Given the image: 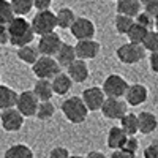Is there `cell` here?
Listing matches in <instances>:
<instances>
[{
  "instance_id": "cell-7",
  "label": "cell",
  "mask_w": 158,
  "mask_h": 158,
  "mask_svg": "<svg viewBox=\"0 0 158 158\" xmlns=\"http://www.w3.org/2000/svg\"><path fill=\"white\" fill-rule=\"evenodd\" d=\"M127 79L120 74H109L106 79L103 81V90L106 97H114V98H123L128 89Z\"/></svg>"
},
{
  "instance_id": "cell-5",
  "label": "cell",
  "mask_w": 158,
  "mask_h": 158,
  "mask_svg": "<svg viewBox=\"0 0 158 158\" xmlns=\"http://www.w3.org/2000/svg\"><path fill=\"white\" fill-rule=\"evenodd\" d=\"M60 63L56 57L51 56H40L38 60L32 65V71L36 79H52L60 73Z\"/></svg>"
},
{
  "instance_id": "cell-6",
  "label": "cell",
  "mask_w": 158,
  "mask_h": 158,
  "mask_svg": "<svg viewBox=\"0 0 158 158\" xmlns=\"http://www.w3.org/2000/svg\"><path fill=\"white\" fill-rule=\"evenodd\" d=\"M127 112H128V103L123 101L122 98L106 97L101 106V114L108 120H120Z\"/></svg>"
},
{
  "instance_id": "cell-28",
  "label": "cell",
  "mask_w": 158,
  "mask_h": 158,
  "mask_svg": "<svg viewBox=\"0 0 158 158\" xmlns=\"http://www.w3.org/2000/svg\"><path fill=\"white\" fill-rule=\"evenodd\" d=\"M54 114H56V106L52 104L51 100H48V101H40L35 117L38 118V120L44 122V120H49V118L54 117Z\"/></svg>"
},
{
  "instance_id": "cell-31",
  "label": "cell",
  "mask_w": 158,
  "mask_h": 158,
  "mask_svg": "<svg viewBox=\"0 0 158 158\" xmlns=\"http://www.w3.org/2000/svg\"><path fill=\"white\" fill-rule=\"evenodd\" d=\"M15 16L16 15H15V10H13L10 0H0V22L8 24Z\"/></svg>"
},
{
  "instance_id": "cell-47",
  "label": "cell",
  "mask_w": 158,
  "mask_h": 158,
  "mask_svg": "<svg viewBox=\"0 0 158 158\" xmlns=\"http://www.w3.org/2000/svg\"><path fill=\"white\" fill-rule=\"evenodd\" d=\"M115 2H117V0H115Z\"/></svg>"
},
{
  "instance_id": "cell-18",
  "label": "cell",
  "mask_w": 158,
  "mask_h": 158,
  "mask_svg": "<svg viewBox=\"0 0 158 158\" xmlns=\"http://www.w3.org/2000/svg\"><path fill=\"white\" fill-rule=\"evenodd\" d=\"M128 135L123 131V128L118 125V127H111L109 131H108V138H106V142H108V147L111 150H117V149H122L123 144L127 141Z\"/></svg>"
},
{
  "instance_id": "cell-12",
  "label": "cell",
  "mask_w": 158,
  "mask_h": 158,
  "mask_svg": "<svg viewBox=\"0 0 158 158\" xmlns=\"http://www.w3.org/2000/svg\"><path fill=\"white\" fill-rule=\"evenodd\" d=\"M76 49V56L77 59H82V60H94L98 54H100V43L94 38H89V40H77V43L74 44Z\"/></svg>"
},
{
  "instance_id": "cell-38",
  "label": "cell",
  "mask_w": 158,
  "mask_h": 158,
  "mask_svg": "<svg viewBox=\"0 0 158 158\" xmlns=\"http://www.w3.org/2000/svg\"><path fill=\"white\" fill-rule=\"evenodd\" d=\"M10 43V33H8V25L0 22V44H8Z\"/></svg>"
},
{
  "instance_id": "cell-35",
  "label": "cell",
  "mask_w": 158,
  "mask_h": 158,
  "mask_svg": "<svg viewBox=\"0 0 158 158\" xmlns=\"http://www.w3.org/2000/svg\"><path fill=\"white\" fill-rule=\"evenodd\" d=\"M70 150L67 147H54L49 152V158H70Z\"/></svg>"
},
{
  "instance_id": "cell-11",
  "label": "cell",
  "mask_w": 158,
  "mask_h": 158,
  "mask_svg": "<svg viewBox=\"0 0 158 158\" xmlns=\"http://www.w3.org/2000/svg\"><path fill=\"white\" fill-rule=\"evenodd\" d=\"M62 38L56 33V32H51L46 35H41L38 40V51L41 56H51V57H56L57 51L62 46Z\"/></svg>"
},
{
  "instance_id": "cell-4",
  "label": "cell",
  "mask_w": 158,
  "mask_h": 158,
  "mask_svg": "<svg viewBox=\"0 0 158 158\" xmlns=\"http://www.w3.org/2000/svg\"><path fill=\"white\" fill-rule=\"evenodd\" d=\"M30 22H32V27H33V30L38 36L56 32V29L59 27L56 13H52L51 10H40L32 18Z\"/></svg>"
},
{
  "instance_id": "cell-43",
  "label": "cell",
  "mask_w": 158,
  "mask_h": 158,
  "mask_svg": "<svg viewBox=\"0 0 158 158\" xmlns=\"http://www.w3.org/2000/svg\"><path fill=\"white\" fill-rule=\"evenodd\" d=\"M153 25H155V30H158V16L155 18V22H153Z\"/></svg>"
},
{
  "instance_id": "cell-44",
  "label": "cell",
  "mask_w": 158,
  "mask_h": 158,
  "mask_svg": "<svg viewBox=\"0 0 158 158\" xmlns=\"http://www.w3.org/2000/svg\"><path fill=\"white\" fill-rule=\"evenodd\" d=\"M70 158H85V156H82V155H71Z\"/></svg>"
},
{
  "instance_id": "cell-27",
  "label": "cell",
  "mask_w": 158,
  "mask_h": 158,
  "mask_svg": "<svg viewBox=\"0 0 158 158\" xmlns=\"http://www.w3.org/2000/svg\"><path fill=\"white\" fill-rule=\"evenodd\" d=\"M149 30H150V29H147V27H144V25H141V24L135 22L133 25H131V29L128 30V33H127L128 41H131V43H138V44H142L144 38H146V35H147V32H149Z\"/></svg>"
},
{
  "instance_id": "cell-17",
  "label": "cell",
  "mask_w": 158,
  "mask_h": 158,
  "mask_svg": "<svg viewBox=\"0 0 158 158\" xmlns=\"http://www.w3.org/2000/svg\"><path fill=\"white\" fill-rule=\"evenodd\" d=\"M139 118V133L141 135H152L153 131L158 128V118L155 114L149 111H142L138 114Z\"/></svg>"
},
{
  "instance_id": "cell-13",
  "label": "cell",
  "mask_w": 158,
  "mask_h": 158,
  "mask_svg": "<svg viewBox=\"0 0 158 158\" xmlns=\"http://www.w3.org/2000/svg\"><path fill=\"white\" fill-rule=\"evenodd\" d=\"M70 32L76 40H89L95 36L97 29H95V24L89 18H76L74 24L70 27Z\"/></svg>"
},
{
  "instance_id": "cell-29",
  "label": "cell",
  "mask_w": 158,
  "mask_h": 158,
  "mask_svg": "<svg viewBox=\"0 0 158 158\" xmlns=\"http://www.w3.org/2000/svg\"><path fill=\"white\" fill-rule=\"evenodd\" d=\"M133 24H135V18H130V16H125V15H118V13H117V16L114 19V27H115L117 33H120V35H127Z\"/></svg>"
},
{
  "instance_id": "cell-20",
  "label": "cell",
  "mask_w": 158,
  "mask_h": 158,
  "mask_svg": "<svg viewBox=\"0 0 158 158\" xmlns=\"http://www.w3.org/2000/svg\"><path fill=\"white\" fill-rule=\"evenodd\" d=\"M33 94L38 97L40 101H48L54 97V89H52V81L51 79H36L33 84Z\"/></svg>"
},
{
  "instance_id": "cell-16",
  "label": "cell",
  "mask_w": 158,
  "mask_h": 158,
  "mask_svg": "<svg viewBox=\"0 0 158 158\" xmlns=\"http://www.w3.org/2000/svg\"><path fill=\"white\" fill-rule=\"evenodd\" d=\"M52 81V89H54V94L59 95V97H63V95H67L68 92L73 89V79L70 77L68 73H59L57 76H54L51 79Z\"/></svg>"
},
{
  "instance_id": "cell-24",
  "label": "cell",
  "mask_w": 158,
  "mask_h": 158,
  "mask_svg": "<svg viewBox=\"0 0 158 158\" xmlns=\"http://www.w3.org/2000/svg\"><path fill=\"white\" fill-rule=\"evenodd\" d=\"M3 158H35V153L27 144H13L5 150Z\"/></svg>"
},
{
  "instance_id": "cell-32",
  "label": "cell",
  "mask_w": 158,
  "mask_h": 158,
  "mask_svg": "<svg viewBox=\"0 0 158 158\" xmlns=\"http://www.w3.org/2000/svg\"><path fill=\"white\" fill-rule=\"evenodd\" d=\"M142 46L146 51H150V52H155L158 51V30H149L146 38L142 41Z\"/></svg>"
},
{
  "instance_id": "cell-33",
  "label": "cell",
  "mask_w": 158,
  "mask_h": 158,
  "mask_svg": "<svg viewBox=\"0 0 158 158\" xmlns=\"http://www.w3.org/2000/svg\"><path fill=\"white\" fill-rule=\"evenodd\" d=\"M135 22H138V24L144 25V27H147V29H152V27H153L155 19H153V16H150V15H149L147 11H141L139 15L135 18Z\"/></svg>"
},
{
  "instance_id": "cell-2",
  "label": "cell",
  "mask_w": 158,
  "mask_h": 158,
  "mask_svg": "<svg viewBox=\"0 0 158 158\" xmlns=\"http://www.w3.org/2000/svg\"><path fill=\"white\" fill-rule=\"evenodd\" d=\"M62 114L67 118L70 123L74 125H81L87 120L89 117V108L85 106V103L82 100V97H70L62 103Z\"/></svg>"
},
{
  "instance_id": "cell-41",
  "label": "cell",
  "mask_w": 158,
  "mask_h": 158,
  "mask_svg": "<svg viewBox=\"0 0 158 158\" xmlns=\"http://www.w3.org/2000/svg\"><path fill=\"white\" fill-rule=\"evenodd\" d=\"M52 5V0H33V6L40 11V10H49Z\"/></svg>"
},
{
  "instance_id": "cell-34",
  "label": "cell",
  "mask_w": 158,
  "mask_h": 158,
  "mask_svg": "<svg viewBox=\"0 0 158 158\" xmlns=\"http://www.w3.org/2000/svg\"><path fill=\"white\" fill-rule=\"evenodd\" d=\"M122 149L127 150V152H130V153H133V155H136V152H138V149H139V141H138L135 136H128Z\"/></svg>"
},
{
  "instance_id": "cell-42",
  "label": "cell",
  "mask_w": 158,
  "mask_h": 158,
  "mask_svg": "<svg viewBox=\"0 0 158 158\" xmlns=\"http://www.w3.org/2000/svg\"><path fill=\"white\" fill-rule=\"evenodd\" d=\"M85 158H108V156L104 155L103 152H100V150H92V152H89L85 155Z\"/></svg>"
},
{
  "instance_id": "cell-22",
  "label": "cell",
  "mask_w": 158,
  "mask_h": 158,
  "mask_svg": "<svg viewBox=\"0 0 158 158\" xmlns=\"http://www.w3.org/2000/svg\"><path fill=\"white\" fill-rule=\"evenodd\" d=\"M142 3L139 0H117V13L130 18H136L141 13Z\"/></svg>"
},
{
  "instance_id": "cell-30",
  "label": "cell",
  "mask_w": 158,
  "mask_h": 158,
  "mask_svg": "<svg viewBox=\"0 0 158 158\" xmlns=\"http://www.w3.org/2000/svg\"><path fill=\"white\" fill-rule=\"evenodd\" d=\"M16 16H25L35 8L33 0H10Z\"/></svg>"
},
{
  "instance_id": "cell-26",
  "label": "cell",
  "mask_w": 158,
  "mask_h": 158,
  "mask_svg": "<svg viewBox=\"0 0 158 158\" xmlns=\"http://www.w3.org/2000/svg\"><path fill=\"white\" fill-rule=\"evenodd\" d=\"M120 127L123 128V131L128 136H135L136 133H139V118H138V114L127 112L120 118Z\"/></svg>"
},
{
  "instance_id": "cell-19",
  "label": "cell",
  "mask_w": 158,
  "mask_h": 158,
  "mask_svg": "<svg viewBox=\"0 0 158 158\" xmlns=\"http://www.w3.org/2000/svg\"><path fill=\"white\" fill-rule=\"evenodd\" d=\"M18 97L19 94L15 89H11L10 85H5V84H0V111L16 108Z\"/></svg>"
},
{
  "instance_id": "cell-10",
  "label": "cell",
  "mask_w": 158,
  "mask_h": 158,
  "mask_svg": "<svg viewBox=\"0 0 158 158\" xmlns=\"http://www.w3.org/2000/svg\"><path fill=\"white\" fill-rule=\"evenodd\" d=\"M82 100L85 103V106L89 108L90 112H95V111H101V106L104 100H106V94H104L103 87H89L82 92Z\"/></svg>"
},
{
  "instance_id": "cell-15",
  "label": "cell",
  "mask_w": 158,
  "mask_h": 158,
  "mask_svg": "<svg viewBox=\"0 0 158 158\" xmlns=\"http://www.w3.org/2000/svg\"><path fill=\"white\" fill-rule=\"evenodd\" d=\"M67 73L70 74V77L73 79V82H77V84H82L89 79V65L85 63V60L82 59H76L70 67H67Z\"/></svg>"
},
{
  "instance_id": "cell-8",
  "label": "cell",
  "mask_w": 158,
  "mask_h": 158,
  "mask_svg": "<svg viewBox=\"0 0 158 158\" xmlns=\"http://www.w3.org/2000/svg\"><path fill=\"white\" fill-rule=\"evenodd\" d=\"M24 120H25V117L21 114V111L18 108L3 109L2 115H0V125L8 133H16V131H19L24 125Z\"/></svg>"
},
{
  "instance_id": "cell-1",
  "label": "cell",
  "mask_w": 158,
  "mask_h": 158,
  "mask_svg": "<svg viewBox=\"0 0 158 158\" xmlns=\"http://www.w3.org/2000/svg\"><path fill=\"white\" fill-rule=\"evenodd\" d=\"M6 25H8V33H10V44L16 48L30 44L36 36L32 27V22H29L24 16H15Z\"/></svg>"
},
{
  "instance_id": "cell-14",
  "label": "cell",
  "mask_w": 158,
  "mask_h": 158,
  "mask_svg": "<svg viewBox=\"0 0 158 158\" xmlns=\"http://www.w3.org/2000/svg\"><path fill=\"white\" fill-rule=\"evenodd\" d=\"M149 98V89L144 85V84H130L127 89V94H125V101L128 103V106H141L142 103H146Z\"/></svg>"
},
{
  "instance_id": "cell-9",
  "label": "cell",
  "mask_w": 158,
  "mask_h": 158,
  "mask_svg": "<svg viewBox=\"0 0 158 158\" xmlns=\"http://www.w3.org/2000/svg\"><path fill=\"white\" fill-rule=\"evenodd\" d=\"M38 104H40V100L33 94V90H24V92H21L19 97H18L16 108L21 111V114L24 117H33L36 114Z\"/></svg>"
},
{
  "instance_id": "cell-23",
  "label": "cell",
  "mask_w": 158,
  "mask_h": 158,
  "mask_svg": "<svg viewBox=\"0 0 158 158\" xmlns=\"http://www.w3.org/2000/svg\"><path fill=\"white\" fill-rule=\"evenodd\" d=\"M16 56H18V59L21 62L27 63V65H33L41 54H40V51H38V46H32V43H30V44H25V46L18 48Z\"/></svg>"
},
{
  "instance_id": "cell-46",
  "label": "cell",
  "mask_w": 158,
  "mask_h": 158,
  "mask_svg": "<svg viewBox=\"0 0 158 158\" xmlns=\"http://www.w3.org/2000/svg\"><path fill=\"white\" fill-rule=\"evenodd\" d=\"M0 115H2V111H0Z\"/></svg>"
},
{
  "instance_id": "cell-36",
  "label": "cell",
  "mask_w": 158,
  "mask_h": 158,
  "mask_svg": "<svg viewBox=\"0 0 158 158\" xmlns=\"http://www.w3.org/2000/svg\"><path fill=\"white\" fill-rule=\"evenodd\" d=\"M144 158H158V141L150 142L144 149Z\"/></svg>"
},
{
  "instance_id": "cell-3",
  "label": "cell",
  "mask_w": 158,
  "mask_h": 158,
  "mask_svg": "<svg viewBox=\"0 0 158 158\" xmlns=\"http://www.w3.org/2000/svg\"><path fill=\"white\" fill-rule=\"evenodd\" d=\"M115 56H117L118 62L123 65H136L146 57V49H144L142 44L128 41L117 48Z\"/></svg>"
},
{
  "instance_id": "cell-25",
  "label": "cell",
  "mask_w": 158,
  "mask_h": 158,
  "mask_svg": "<svg viewBox=\"0 0 158 158\" xmlns=\"http://www.w3.org/2000/svg\"><path fill=\"white\" fill-rule=\"evenodd\" d=\"M56 16H57V25H59V29H63V30H70V27L74 24V21H76V13L71 10V8H68V6H63V8H60L57 13H56Z\"/></svg>"
},
{
  "instance_id": "cell-37",
  "label": "cell",
  "mask_w": 158,
  "mask_h": 158,
  "mask_svg": "<svg viewBox=\"0 0 158 158\" xmlns=\"http://www.w3.org/2000/svg\"><path fill=\"white\" fill-rule=\"evenodd\" d=\"M144 11H147L150 16H153V19L158 16V0H149L144 5Z\"/></svg>"
},
{
  "instance_id": "cell-40",
  "label": "cell",
  "mask_w": 158,
  "mask_h": 158,
  "mask_svg": "<svg viewBox=\"0 0 158 158\" xmlns=\"http://www.w3.org/2000/svg\"><path fill=\"white\" fill-rule=\"evenodd\" d=\"M111 158H136V155L130 153V152H127V150H123V149H117V150L112 152Z\"/></svg>"
},
{
  "instance_id": "cell-21",
  "label": "cell",
  "mask_w": 158,
  "mask_h": 158,
  "mask_svg": "<svg viewBox=\"0 0 158 158\" xmlns=\"http://www.w3.org/2000/svg\"><path fill=\"white\" fill-rule=\"evenodd\" d=\"M56 59L60 63V67H65V68L70 67V65L77 59L74 46L70 44V43H62L60 49L57 51V54H56Z\"/></svg>"
},
{
  "instance_id": "cell-45",
  "label": "cell",
  "mask_w": 158,
  "mask_h": 158,
  "mask_svg": "<svg viewBox=\"0 0 158 158\" xmlns=\"http://www.w3.org/2000/svg\"><path fill=\"white\" fill-rule=\"evenodd\" d=\"M139 2H141V3H142V5H146V3H147V2H149V0H139Z\"/></svg>"
},
{
  "instance_id": "cell-39",
  "label": "cell",
  "mask_w": 158,
  "mask_h": 158,
  "mask_svg": "<svg viewBox=\"0 0 158 158\" xmlns=\"http://www.w3.org/2000/svg\"><path fill=\"white\" fill-rule=\"evenodd\" d=\"M149 65H150V70L153 73H158V51L150 52V57H149Z\"/></svg>"
}]
</instances>
